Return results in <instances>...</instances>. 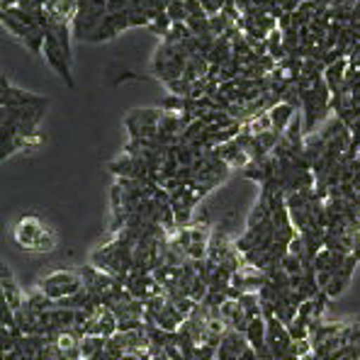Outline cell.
Masks as SVG:
<instances>
[{
    "instance_id": "cell-1",
    "label": "cell",
    "mask_w": 360,
    "mask_h": 360,
    "mask_svg": "<svg viewBox=\"0 0 360 360\" xmlns=\"http://www.w3.org/2000/svg\"><path fill=\"white\" fill-rule=\"evenodd\" d=\"M13 239L20 248L32 253H51L59 243V236L46 221H41L37 214H25L22 219L15 224Z\"/></svg>"
},
{
    "instance_id": "cell-2",
    "label": "cell",
    "mask_w": 360,
    "mask_h": 360,
    "mask_svg": "<svg viewBox=\"0 0 360 360\" xmlns=\"http://www.w3.org/2000/svg\"><path fill=\"white\" fill-rule=\"evenodd\" d=\"M37 290L51 302H63L83 290V275L81 270H54V273H46L44 278H39Z\"/></svg>"
},
{
    "instance_id": "cell-3",
    "label": "cell",
    "mask_w": 360,
    "mask_h": 360,
    "mask_svg": "<svg viewBox=\"0 0 360 360\" xmlns=\"http://www.w3.org/2000/svg\"><path fill=\"white\" fill-rule=\"evenodd\" d=\"M266 343H268V351L273 360H283L290 356V351H292V336H290V329L288 324H283V321L278 319V316H266Z\"/></svg>"
},
{
    "instance_id": "cell-4",
    "label": "cell",
    "mask_w": 360,
    "mask_h": 360,
    "mask_svg": "<svg viewBox=\"0 0 360 360\" xmlns=\"http://www.w3.org/2000/svg\"><path fill=\"white\" fill-rule=\"evenodd\" d=\"M41 54H44L46 63H49V66L61 76V81L66 83L68 90L76 88V81H73V76H71V59L66 56V51L61 49V44L56 41V37L51 34V32H46L44 51H41Z\"/></svg>"
},
{
    "instance_id": "cell-5",
    "label": "cell",
    "mask_w": 360,
    "mask_h": 360,
    "mask_svg": "<svg viewBox=\"0 0 360 360\" xmlns=\"http://www.w3.org/2000/svg\"><path fill=\"white\" fill-rule=\"evenodd\" d=\"M0 103L3 108H39V105H49V100L44 95H34V93H27V90H20V88H13L8 86L5 76L0 78Z\"/></svg>"
},
{
    "instance_id": "cell-6",
    "label": "cell",
    "mask_w": 360,
    "mask_h": 360,
    "mask_svg": "<svg viewBox=\"0 0 360 360\" xmlns=\"http://www.w3.org/2000/svg\"><path fill=\"white\" fill-rule=\"evenodd\" d=\"M248 346H251V343H248L246 333L226 329L221 343L217 346V360H241L243 351H246Z\"/></svg>"
},
{
    "instance_id": "cell-7",
    "label": "cell",
    "mask_w": 360,
    "mask_h": 360,
    "mask_svg": "<svg viewBox=\"0 0 360 360\" xmlns=\"http://www.w3.org/2000/svg\"><path fill=\"white\" fill-rule=\"evenodd\" d=\"M0 290H3V302H8L15 311L22 309L27 295H25L22 290H20V285L15 283V275H13V270H10L8 266L0 268Z\"/></svg>"
},
{
    "instance_id": "cell-8",
    "label": "cell",
    "mask_w": 360,
    "mask_h": 360,
    "mask_svg": "<svg viewBox=\"0 0 360 360\" xmlns=\"http://www.w3.org/2000/svg\"><path fill=\"white\" fill-rule=\"evenodd\" d=\"M221 319H224L226 329L241 331V333H246L248 321H251L246 316V311H243V307L239 304V300H226L224 304H221Z\"/></svg>"
},
{
    "instance_id": "cell-9",
    "label": "cell",
    "mask_w": 360,
    "mask_h": 360,
    "mask_svg": "<svg viewBox=\"0 0 360 360\" xmlns=\"http://www.w3.org/2000/svg\"><path fill=\"white\" fill-rule=\"evenodd\" d=\"M268 115H270V122H273V129L280 131V134H285L288 127L292 124V120L297 117V110L288 103H278L275 108L268 110Z\"/></svg>"
},
{
    "instance_id": "cell-10",
    "label": "cell",
    "mask_w": 360,
    "mask_h": 360,
    "mask_svg": "<svg viewBox=\"0 0 360 360\" xmlns=\"http://www.w3.org/2000/svg\"><path fill=\"white\" fill-rule=\"evenodd\" d=\"M120 32H117V27H115L112 25V18H110V13H108V18L103 20V22L98 25V30L93 32V34L88 37V41H110V39H115V37H117Z\"/></svg>"
},
{
    "instance_id": "cell-11",
    "label": "cell",
    "mask_w": 360,
    "mask_h": 360,
    "mask_svg": "<svg viewBox=\"0 0 360 360\" xmlns=\"http://www.w3.org/2000/svg\"><path fill=\"white\" fill-rule=\"evenodd\" d=\"M183 360H217V348L207 343H198L183 356Z\"/></svg>"
},
{
    "instance_id": "cell-12",
    "label": "cell",
    "mask_w": 360,
    "mask_h": 360,
    "mask_svg": "<svg viewBox=\"0 0 360 360\" xmlns=\"http://www.w3.org/2000/svg\"><path fill=\"white\" fill-rule=\"evenodd\" d=\"M3 27L10 32L13 37H18V39H27V34H30V30L27 25H22V22H18L15 18H10V15H3Z\"/></svg>"
},
{
    "instance_id": "cell-13",
    "label": "cell",
    "mask_w": 360,
    "mask_h": 360,
    "mask_svg": "<svg viewBox=\"0 0 360 360\" xmlns=\"http://www.w3.org/2000/svg\"><path fill=\"white\" fill-rule=\"evenodd\" d=\"M166 13H168V18L173 20V25L176 22H188V8H185V0H173L171 5L166 8Z\"/></svg>"
},
{
    "instance_id": "cell-14",
    "label": "cell",
    "mask_w": 360,
    "mask_h": 360,
    "mask_svg": "<svg viewBox=\"0 0 360 360\" xmlns=\"http://www.w3.org/2000/svg\"><path fill=\"white\" fill-rule=\"evenodd\" d=\"M149 30H151L156 37H161V39H163V37H166L168 32L173 30V20L168 18V13H161V15H158V18L149 25Z\"/></svg>"
},
{
    "instance_id": "cell-15",
    "label": "cell",
    "mask_w": 360,
    "mask_h": 360,
    "mask_svg": "<svg viewBox=\"0 0 360 360\" xmlns=\"http://www.w3.org/2000/svg\"><path fill=\"white\" fill-rule=\"evenodd\" d=\"M168 90H171V95H178V98H190V93H193V83L185 81V78H176V81L166 83Z\"/></svg>"
},
{
    "instance_id": "cell-16",
    "label": "cell",
    "mask_w": 360,
    "mask_h": 360,
    "mask_svg": "<svg viewBox=\"0 0 360 360\" xmlns=\"http://www.w3.org/2000/svg\"><path fill=\"white\" fill-rule=\"evenodd\" d=\"M34 360H63V353L59 351L56 343H46L44 348H39V353L34 356Z\"/></svg>"
},
{
    "instance_id": "cell-17",
    "label": "cell",
    "mask_w": 360,
    "mask_h": 360,
    "mask_svg": "<svg viewBox=\"0 0 360 360\" xmlns=\"http://www.w3.org/2000/svg\"><path fill=\"white\" fill-rule=\"evenodd\" d=\"M224 3H226V0H200V5H202V10L210 15V18L219 15L221 10H224Z\"/></svg>"
},
{
    "instance_id": "cell-18",
    "label": "cell",
    "mask_w": 360,
    "mask_h": 360,
    "mask_svg": "<svg viewBox=\"0 0 360 360\" xmlns=\"http://www.w3.org/2000/svg\"><path fill=\"white\" fill-rule=\"evenodd\" d=\"M241 360H261V356H258L256 351H253L251 346L246 348V351H243V356H241Z\"/></svg>"
}]
</instances>
